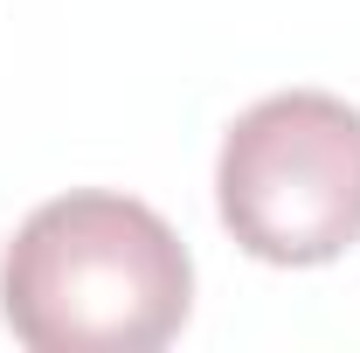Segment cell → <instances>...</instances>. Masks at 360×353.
<instances>
[{"label":"cell","mask_w":360,"mask_h":353,"mask_svg":"<svg viewBox=\"0 0 360 353\" xmlns=\"http://www.w3.org/2000/svg\"><path fill=\"white\" fill-rule=\"evenodd\" d=\"M187 243L111 187L42 201L0 257V319L35 353H153L187 326Z\"/></svg>","instance_id":"cell-1"},{"label":"cell","mask_w":360,"mask_h":353,"mask_svg":"<svg viewBox=\"0 0 360 353\" xmlns=\"http://www.w3.org/2000/svg\"><path fill=\"white\" fill-rule=\"evenodd\" d=\"M222 229L277 270L333 264L360 243V111L333 90L250 104L215 160Z\"/></svg>","instance_id":"cell-2"}]
</instances>
